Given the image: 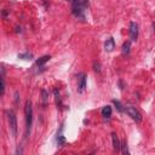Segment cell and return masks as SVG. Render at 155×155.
Here are the masks:
<instances>
[{"label":"cell","instance_id":"obj_9","mask_svg":"<svg viewBox=\"0 0 155 155\" xmlns=\"http://www.w3.org/2000/svg\"><path fill=\"white\" fill-rule=\"evenodd\" d=\"M50 58H51V56H48V54H46V56H42V57H40L38 61H36V65L38 67H41V65H44L47 61H50Z\"/></svg>","mask_w":155,"mask_h":155},{"label":"cell","instance_id":"obj_13","mask_svg":"<svg viewBox=\"0 0 155 155\" xmlns=\"http://www.w3.org/2000/svg\"><path fill=\"white\" fill-rule=\"evenodd\" d=\"M41 94H42V102H44V104H46V102H47V92L45 90H42Z\"/></svg>","mask_w":155,"mask_h":155},{"label":"cell","instance_id":"obj_4","mask_svg":"<svg viewBox=\"0 0 155 155\" xmlns=\"http://www.w3.org/2000/svg\"><path fill=\"white\" fill-rule=\"evenodd\" d=\"M130 38L132 41H136L138 38V24L136 22H131L130 24Z\"/></svg>","mask_w":155,"mask_h":155},{"label":"cell","instance_id":"obj_5","mask_svg":"<svg viewBox=\"0 0 155 155\" xmlns=\"http://www.w3.org/2000/svg\"><path fill=\"white\" fill-rule=\"evenodd\" d=\"M78 80H79V84H78V91H79V92H84L85 88H86V75H85L84 73L79 74Z\"/></svg>","mask_w":155,"mask_h":155},{"label":"cell","instance_id":"obj_15","mask_svg":"<svg viewBox=\"0 0 155 155\" xmlns=\"http://www.w3.org/2000/svg\"><path fill=\"white\" fill-rule=\"evenodd\" d=\"M57 142H58V144H63V143L65 142V139H64V137H63L62 134H59V136L57 137Z\"/></svg>","mask_w":155,"mask_h":155},{"label":"cell","instance_id":"obj_8","mask_svg":"<svg viewBox=\"0 0 155 155\" xmlns=\"http://www.w3.org/2000/svg\"><path fill=\"white\" fill-rule=\"evenodd\" d=\"M102 116L105 117V119H108V117L111 116V107L110 105L103 107V109H102Z\"/></svg>","mask_w":155,"mask_h":155},{"label":"cell","instance_id":"obj_1","mask_svg":"<svg viewBox=\"0 0 155 155\" xmlns=\"http://www.w3.org/2000/svg\"><path fill=\"white\" fill-rule=\"evenodd\" d=\"M24 113H25L27 136H29V133H30V128H31V121H33V109H31V103H30V101H27V103H25V108H24Z\"/></svg>","mask_w":155,"mask_h":155},{"label":"cell","instance_id":"obj_2","mask_svg":"<svg viewBox=\"0 0 155 155\" xmlns=\"http://www.w3.org/2000/svg\"><path fill=\"white\" fill-rule=\"evenodd\" d=\"M7 120H8V126L12 132V136L16 137L17 136V119H16V114L12 110H7Z\"/></svg>","mask_w":155,"mask_h":155},{"label":"cell","instance_id":"obj_3","mask_svg":"<svg viewBox=\"0 0 155 155\" xmlns=\"http://www.w3.org/2000/svg\"><path fill=\"white\" fill-rule=\"evenodd\" d=\"M128 116H131V119H133L136 122H140L142 121V114L132 105H126L125 110H124Z\"/></svg>","mask_w":155,"mask_h":155},{"label":"cell","instance_id":"obj_12","mask_svg":"<svg viewBox=\"0 0 155 155\" xmlns=\"http://www.w3.org/2000/svg\"><path fill=\"white\" fill-rule=\"evenodd\" d=\"M121 151H122V154H128V149H127V144H126V142H122L121 143Z\"/></svg>","mask_w":155,"mask_h":155},{"label":"cell","instance_id":"obj_11","mask_svg":"<svg viewBox=\"0 0 155 155\" xmlns=\"http://www.w3.org/2000/svg\"><path fill=\"white\" fill-rule=\"evenodd\" d=\"M18 58H22V59H31L33 58V54L31 53H21V54H18Z\"/></svg>","mask_w":155,"mask_h":155},{"label":"cell","instance_id":"obj_7","mask_svg":"<svg viewBox=\"0 0 155 155\" xmlns=\"http://www.w3.org/2000/svg\"><path fill=\"white\" fill-rule=\"evenodd\" d=\"M111 139H113V148H114V150L119 151V150H120V148H121V143L119 142L116 133H114V132L111 133Z\"/></svg>","mask_w":155,"mask_h":155},{"label":"cell","instance_id":"obj_10","mask_svg":"<svg viewBox=\"0 0 155 155\" xmlns=\"http://www.w3.org/2000/svg\"><path fill=\"white\" fill-rule=\"evenodd\" d=\"M130 46H131V44H130V41H126V42H124V45H122V53H128L130 52Z\"/></svg>","mask_w":155,"mask_h":155},{"label":"cell","instance_id":"obj_14","mask_svg":"<svg viewBox=\"0 0 155 155\" xmlns=\"http://www.w3.org/2000/svg\"><path fill=\"white\" fill-rule=\"evenodd\" d=\"M113 102H114V104L116 105L117 110H120V111H124V110H125V108H122V105L120 104V102H117V101H113Z\"/></svg>","mask_w":155,"mask_h":155},{"label":"cell","instance_id":"obj_6","mask_svg":"<svg viewBox=\"0 0 155 155\" xmlns=\"http://www.w3.org/2000/svg\"><path fill=\"white\" fill-rule=\"evenodd\" d=\"M114 48H115V41H114V39L113 38L107 39V41L104 42V50L107 52H111V51H114Z\"/></svg>","mask_w":155,"mask_h":155}]
</instances>
